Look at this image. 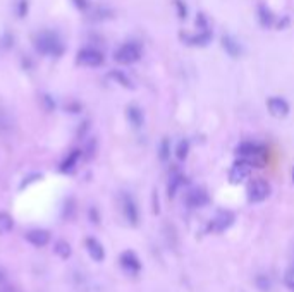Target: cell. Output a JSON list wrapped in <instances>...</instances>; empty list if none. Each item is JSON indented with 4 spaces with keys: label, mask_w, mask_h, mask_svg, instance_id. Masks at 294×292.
Here are the masks:
<instances>
[{
    "label": "cell",
    "mask_w": 294,
    "mask_h": 292,
    "mask_svg": "<svg viewBox=\"0 0 294 292\" xmlns=\"http://www.w3.org/2000/svg\"><path fill=\"white\" fill-rule=\"evenodd\" d=\"M153 212H155V213H158V212H160V208H158V196H157V193H153Z\"/></svg>",
    "instance_id": "d6a6232c"
},
{
    "label": "cell",
    "mask_w": 294,
    "mask_h": 292,
    "mask_svg": "<svg viewBox=\"0 0 294 292\" xmlns=\"http://www.w3.org/2000/svg\"><path fill=\"white\" fill-rule=\"evenodd\" d=\"M184 184V176L181 172H172L171 177H169V184H167V196L169 198H176L177 191L181 189V186Z\"/></svg>",
    "instance_id": "2e32d148"
},
{
    "label": "cell",
    "mask_w": 294,
    "mask_h": 292,
    "mask_svg": "<svg viewBox=\"0 0 294 292\" xmlns=\"http://www.w3.org/2000/svg\"><path fill=\"white\" fill-rule=\"evenodd\" d=\"M189 141L188 139H181L179 143H177V146H176V150H174V153H176V158L177 160H181V162H183V160H186L189 156Z\"/></svg>",
    "instance_id": "603a6c76"
},
{
    "label": "cell",
    "mask_w": 294,
    "mask_h": 292,
    "mask_svg": "<svg viewBox=\"0 0 294 292\" xmlns=\"http://www.w3.org/2000/svg\"><path fill=\"white\" fill-rule=\"evenodd\" d=\"M34 47L43 55H60L64 52L62 41L52 31H41L34 36Z\"/></svg>",
    "instance_id": "6da1fadb"
},
{
    "label": "cell",
    "mask_w": 294,
    "mask_h": 292,
    "mask_svg": "<svg viewBox=\"0 0 294 292\" xmlns=\"http://www.w3.org/2000/svg\"><path fill=\"white\" fill-rule=\"evenodd\" d=\"M272 193V187L265 179H253L246 187V198L249 203H262Z\"/></svg>",
    "instance_id": "3957f363"
},
{
    "label": "cell",
    "mask_w": 294,
    "mask_h": 292,
    "mask_svg": "<svg viewBox=\"0 0 294 292\" xmlns=\"http://www.w3.org/2000/svg\"><path fill=\"white\" fill-rule=\"evenodd\" d=\"M284 285L291 292H294V265H291L284 273Z\"/></svg>",
    "instance_id": "484cf974"
},
{
    "label": "cell",
    "mask_w": 294,
    "mask_h": 292,
    "mask_svg": "<svg viewBox=\"0 0 294 292\" xmlns=\"http://www.w3.org/2000/svg\"><path fill=\"white\" fill-rule=\"evenodd\" d=\"M26 14H28V0H19V4H17V16L24 17Z\"/></svg>",
    "instance_id": "f546056e"
},
{
    "label": "cell",
    "mask_w": 294,
    "mask_h": 292,
    "mask_svg": "<svg viewBox=\"0 0 294 292\" xmlns=\"http://www.w3.org/2000/svg\"><path fill=\"white\" fill-rule=\"evenodd\" d=\"M2 282H4V273L0 272V284H2Z\"/></svg>",
    "instance_id": "e575fe53"
},
{
    "label": "cell",
    "mask_w": 294,
    "mask_h": 292,
    "mask_svg": "<svg viewBox=\"0 0 294 292\" xmlns=\"http://www.w3.org/2000/svg\"><path fill=\"white\" fill-rule=\"evenodd\" d=\"M292 182H294V167H292Z\"/></svg>",
    "instance_id": "d590c367"
},
{
    "label": "cell",
    "mask_w": 294,
    "mask_h": 292,
    "mask_svg": "<svg viewBox=\"0 0 294 292\" xmlns=\"http://www.w3.org/2000/svg\"><path fill=\"white\" fill-rule=\"evenodd\" d=\"M76 6L79 9H86L88 7V2H86V0H76Z\"/></svg>",
    "instance_id": "836d02e7"
},
{
    "label": "cell",
    "mask_w": 294,
    "mask_h": 292,
    "mask_svg": "<svg viewBox=\"0 0 294 292\" xmlns=\"http://www.w3.org/2000/svg\"><path fill=\"white\" fill-rule=\"evenodd\" d=\"M120 206H122V215L124 219L129 222V225H138L140 224V210H138V204L135 199L129 194H122V201H120Z\"/></svg>",
    "instance_id": "52a82bcc"
},
{
    "label": "cell",
    "mask_w": 294,
    "mask_h": 292,
    "mask_svg": "<svg viewBox=\"0 0 294 292\" xmlns=\"http://www.w3.org/2000/svg\"><path fill=\"white\" fill-rule=\"evenodd\" d=\"M114 59H115V62L122 64V65L138 62V60L141 59L140 45H136V43H124V45H120L119 49L114 52Z\"/></svg>",
    "instance_id": "277c9868"
},
{
    "label": "cell",
    "mask_w": 294,
    "mask_h": 292,
    "mask_svg": "<svg viewBox=\"0 0 294 292\" xmlns=\"http://www.w3.org/2000/svg\"><path fill=\"white\" fill-rule=\"evenodd\" d=\"M86 249H88L90 256L95 261H103L105 260V249H103L102 242L95 237H88L86 239Z\"/></svg>",
    "instance_id": "9a60e30c"
},
{
    "label": "cell",
    "mask_w": 294,
    "mask_h": 292,
    "mask_svg": "<svg viewBox=\"0 0 294 292\" xmlns=\"http://www.w3.org/2000/svg\"><path fill=\"white\" fill-rule=\"evenodd\" d=\"M41 102L43 103H45V108H47V110H54V107H55V103L54 102H52V100H50V97H43L41 98Z\"/></svg>",
    "instance_id": "4dcf8cb0"
},
{
    "label": "cell",
    "mask_w": 294,
    "mask_h": 292,
    "mask_svg": "<svg viewBox=\"0 0 294 292\" xmlns=\"http://www.w3.org/2000/svg\"><path fill=\"white\" fill-rule=\"evenodd\" d=\"M74 212H76V203L74 199H66V203H64V210H62V217L66 220H71L72 217H74Z\"/></svg>",
    "instance_id": "d4e9b609"
},
{
    "label": "cell",
    "mask_w": 294,
    "mask_h": 292,
    "mask_svg": "<svg viewBox=\"0 0 294 292\" xmlns=\"http://www.w3.org/2000/svg\"><path fill=\"white\" fill-rule=\"evenodd\" d=\"M257 287L260 289L262 292H267L270 290V278L267 275H258L257 277Z\"/></svg>",
    "instance_id": "83f0119b"
},
{
    "label": "cell",
    "mask_w": 294,
    "mask_h": 292,
    "mask_svg": "<svg viewBox=\"0 0 294 292\" xmlns=\"http://www.w3.org/2000/svg\"><path fill=\"white\" fill-rule=\"evenodd\" d=\"M186 204L189 208H201L205 204H208V194H206L205 189L198 187V189H193L186 194Z\"/></svg>",
    "instance_id": "4fadbf2b"
},
{
    "label": "cell",
    "mask_w": 294,
    "mask_h": 292,
    "mask_svg": "<svg viewBox=\"0 0 294 292\" xmlns=\"http://www.w3.org/2000/svg\"><path fill=\"white\" fill-rule=\"evenodd\" d=\"M234 220H236L234 213L229 210H222L214 217V220L210 222L208 227L210 230H214V232H224V230H227L229 227H232Z\"/></svg>",
    "instance_id": "ba28073f"
},
{
    "label": "cell",
    "mask_w": 294,
    "mask_h": 292,
    "mask_svg": "<svg viewBox=\"0 0 294 292\" xmlns=\"http://www.w3.org/2000/svg\"><path fill=\"white\" fill-rule=\"evenodd\" d=\"M267 108H269L272 117H277V119H284L289 115L291 107H289L287 100L282 97H270L267 100Z\"/></svg>",
    "instance_id": "30bf717a"
},
{
    "label": "cell",
    "mask_w": 294,
    "mask_h": 292,
    "mask_svg": "<svg viewBox=\"0 0 294 292\" xmlns=\"http://www.w3.org/2000/svg\"><path fill=\"white\" fill-rule=\"evenodd\" d=\"M158 158H160V162H163V163L171 160V141H169V138H163L162 141H160Z\"/></svg>",
    "instance_id": "7402d4cb"
},
{
    "label": "cell",
    "mask_w": 294,
    "mask_h": 292,
    "mask_svg": "<svg viewBox=\"0 0 294 292\" xmlns=\"http://www.w3.org/2000/svg\"><path fill=\"white\" fill-rule=\"evenodd\" d=\"M50 239H52V235L49 230H45V229H33L26 234V241L34 247H45L47 244L50 242Z\"/></svg>",
    "instance_id": "7c38bea8"
},
{
    "label": "cell",
    "mask_w": 294,
    "mask_h": 292,
    "mask_svg": "<svg viewBox=\"0 0 294 292\" xmlns=\"http://www.w3.org/2000/svg\"><path fill=\"white\" fill-rule=\"evenodd\" d=\"M255 165L249 162V160H244V158H239L237 162L232 163L231 171H229V181L231 184H241L243 181L249 177Z\"/></svg>",
    "instance_id": "5b68a950"
},
{
    "label": "cell",
    "mask_w": 294,
    "mask_h": 292,
    "mask_svg": "<svg viewBox=\"0 0 294 292\" xmlns=\"http://www.w3.org/2000/svg\"><path fill=\"white\" fill-rule=\"evenodd\" d=\"M181 40H183L186 45L191 47H208L212 43V33L210 31H198L196 34H188V33H181Z\"/></svg>",
    "instance_id": "8fae6325"
},
{
    "label": "cell",
    "mask_w": 294,
    "mask_h": 292,
    "mask_svg": "<svg viewBox=\"0 0 294 292\" xmlns=\"http://www.w3.org/2000/svg\"><path fill=\"white\" fill-rule=\"evenodd\" d=\"M196 28L200 29V31H210V29H208V19H206L205 14H198V17H196Z\"/></svg>",
    "instance_id": "f1b7e54d"
},
{
    "label": "cell",
    "mask_w": 294,
    "mask_h": 292,
    "mask_svg": "<svg viewBox=\"0 0 294 292\" xmlns=\"http://www.w3.org/2000/svg\"><path fill=\"white\" fill-rule=\"evenodd\" d=\"M220 43H222V49L226 50V54L229 55V57L237 59L241 55V45L234 36H231V34H224Z\"/></svg>",
    "instance_id": "5bb4252c"
},
{
    "label": "cell",
    "mask_w": 294,
    "mask_h": 292,
    "mask_svg": "<svg viewBox=\"0 0 294 292\" xmlns=\"http://www.w3.org/2000/svg\"><path fill=\"white\" fill-rule=\"evenodd\" d=\"M119 263L124 272L129 273V275H138L141 272V261L135 251H124L119 258Z\"/></svg>",
    "instance_id": "9c48e42d"
},
{
    "label": "cell",
    "mask_w": 294,
    "mask_h": 292,
    "mask_svg": "<svg viewBox=\"0 0 294 292\" xmlns=\"http://www.w3.org/2000/svg\"><path fill=\"white\" fill-rule=\"evenodd\" d=\"M126 115H128V120H129V124L133 126V128H141L143 126V122H145V115H143V112H141V108L140 107H136V105H129L128 107V110H126Z\"/></svg>",
    "instance_id": "e0dca14e"
},
{
    "label": "cell",
    "mask_w": 294,
    "mask_h": 292,
    "mask_svg": "<svg viewBox=\"0 0 294 292\" xmlns=\"http://www.w3.org/2000/svg\"><path fill=\"white\" fill-rule=\"evenodd\" d=\"M258 21H260L263 28H272L275 23V16L267 6H260L258 7Z\"/></svg>",
    "instance_id": "ac0fdd59"
},
{
    "label": "cell",
    "mask_w": 294,
    "mask_h": 292,
    "mask_svg": "<svg viewBox=\"0 0 294 292\" xmlns=\"http://www.w3.org/2000/svg\"><path fill=\"white\" fill-rule=\"evenodd\" d=\"M110 77L114 81H117L120 86H124V88H133V81L129 79V77L122 71H112L110 72Z\"/></svg>",
    "instance_id": "cb8c5ba5"
},
{
    "label": "cell",
    "mask_w": 294,
    "mask_h": 292,
    "mask_svg": "<svg viewBox=\"0 0 294 292\" xmlns=\"http://www.w3.org/2000/svg\"><path fill=\"white\" fill-rule=\"evenodd\" d=\"M103 60V54L97 49H81L76 55V62L83 67H100Z\"/></svg>",
    "instance_id": "8992f818"
},
{
    "label": "cell",
    "mask_w": 294,
    "mask_h": 292,
    "mask_svg": "<svg viewBox=\"0 0 294 292\" xmlns=\"http://www.w3.org/2000/svg\"><path fill=\"white\" fill-rule=\"evenodd\" d=\"M90 219H92L93 224H98V222H100V217H98L97 208H92V210H90Z\"/></svg>",
    "instance_id": "1f68e13d"
},
{
    "label": "cell",
    "mask_w": 294,
    "mask_h": 292,
    "mask_svg": "<svg viewBox=\"0 0 294 292\" xmlns=\"http://www.w3.org/2000/svg\"><path fill=\"white\" fill-rule=\"evenodd\" d=\"M174 6H176V12L179 19H186L188 17V6L184 4V0H174Z\"/></svg>",
    "instance_id": "4316f807"
},
{
    "label": "cell",
    "mask_w": 294,
    "mask_h": 292,
    "mask_svg": "<svg viewBox=\"0 0 294 292\" xmlns=\"http://www.w3.org/2000/svg\"><path fill=\"white\" fill-rule=\"evenodd\" d=\"M54 251H55V255H57L59 258H62V260H69V258H71V255H72L71 244H69L67 241H64V239H59V241H55Z\"/></svg>",
    "instance_id": "ffe728a7"
},
{
    "label": "cell",
    "mask_w": 294,
    "mask_h": 292,
    "mask_svg": "<svg viewBox=\"0 0 294 292\" xmlns=\"http://www.w3.org/2000/svg\"><path fill=\"white\" fill-rule=\"evenodd\" d=\"M81 153H83V151H79V150H74V151H72V153L69 155L67 158L62 162V165H60V172L71 174L72 171H74L76 165H77V160L81 158Z\"/></svg>",
    "instance_id": "d6986e66"
},
{
    "label": "cell",
    "mask_w": 294,
    "mask_h": 292,
    "mask_svg": "<svg viewBox=\"0 0 294 292\" xmlns=\"http://www.w3.org/2000/svg\"><path fill=\"white\" fill-rule=\"evenodd\" d=\"M265 153H267L265 148L262 145H257V143H251V141H244L236 148V155L239 156V158L249 160L253 165H258L260 162H263V160H265Z\"/></svg>",
    "instance_id": "7a4b0ae2"
},
{
    "label": "cell",
    "mask_w": 294,
    "mask_h": 292,
    "mask_svg": "<svg viewBox=\"0 0 294 292\" xmlns=\"http://www.w3.org/2000/svg\"><path fill=\"white\" fill-rule=\"evenodd\" d=\"M14 229V220L7 212H0V235L9 234Z\"/></svg>",
    "instance_id": "44dd1931"
}]
</instances>
